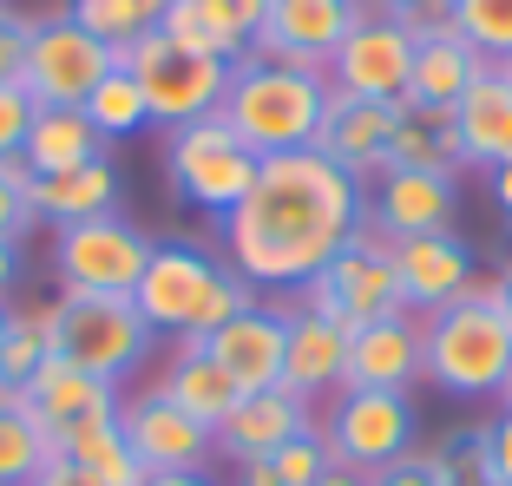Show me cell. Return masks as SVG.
<instances>
[{"instance_id": "6da1fadb", "label": "cell", "mask_w": 512, "mask_h": 486, "mask_svg": "<svg viewBox=\"0 0 512 486\" xmlns=\"http://www.w3.org/2000/svg\"><path fill=\"white\" fill-rule=\"evenodd\" d=\"M355 230H362V184L309 145L256 158V184L224 217V250L250 289H289L316 283Z\"/></svg>"}, {"instance_id": "7a4b0ae2", "label": "cell", "mask_w": 512, "mask_h": 486, "mask_svg": "<svg viewBox=\"0 0 512 486\" xmlns=\"http://www.w3.org/2000/svg\"><path fill=\"white\" fill-rule=\"evenodd\" d=\"M322 112H329V79L322 73H296V66L256 60V53L230 60V86H224L217 119H224L256 158L309 152L316 132H322Z\"/></svg>"}, {"instance_id": "3957f363", "label": "cell", "mask_w": 512, "mask_h": 486, "mask_svg": "<svg viewBox=\"0 0 512 486\" xmlns=\"http://www.w3.org/2000/svg\"><path fill=\"white\" fill-rule=\"evenodd\" d=\"M421 375L447 395H499L512 375V329L499 316V283L473 276L467 296H453L447 309L421 322Z\"/></svg>"}, {"instance_id": "277c9868", "label": "cell", "mask_w": 512, "mask_h": 486, "mask_svg": "<svg viewBox=\"0 0 512 486\" xmlns=\"http://www.w3.org/2000/svg\"><path fill=\"white\" fill-rule=\"evenodd\" d=\"M138 316L151 329H178V335H211L224 322H237L243 309H256V289L237 270L197 250V243H151V263L138 276Z\"/></svg>"}, {"instance_id": "5b68a950", "label": "cell", "mask_w": 512, "mask_h": 486, "mask_svg": "<svg viewBox=\"0 0 512 486\" xmlns=\"http://www.w3.org/2000/svg\"><path fill=\"white\" fill-rule=\"evenodd\" d=\"M401 309L407 303H401V276H394V243L368 224L335 250L316 283H302V316L335 322L342 335L368 329V322H388Z\"/></svg>"}, {"instance_id": "8992f818", "label": "cell", "mask_w": 512, "mask_h": 486, "mask_svg": "<svg viewBox=\"0 0 512 486\" xmlns=\"http://www.w3.org/2000/svg\"><path fill=\"white\" fill-rule=\"evenodd\" d=\"M119 66L138 79L151 106V125H191V119H211L224 106V86H230V60H204V53H184L178 40H165V27L138 33L132 46L119 53Z\"/></svg>"}, {"instance_id": "52a82bcc", "label": "cell", "mask_w": 512, "mask_h": 486, "mask_svg": "<svg viewBox=\"0 0 512 486\" xmlns=\"http://www.w3.org/2000/svg\"><path fill=\"white\" fill-rule=\"evenodd\" d=\"M165 178H171V191H178V204L211 211V217H230L243 204V191L256 184V152L211 112V119H191V125L171 132Z\"/></svg>"}, {"instance_id": "ba28073f", "label": "cell", "mask_w": 512, "mask_h": 486, "mask_svg": "<svg viewBox=\"0 0 512 486\" xmlns=\"http://www.w3.org/2000/svg\"><path fill=\"white\" fill-rule=\"evenodd\" d=\"M151 349V322L132 296H60L53 303V355H66L86 375H132Z\"/></svg>"}, {"instance_id": "9c48e42d", "label": "cell", "mask_w": 512, "mask_h": 486, "mask_svg": "<svg viewBox=\"0 0 512 486\" xmlns=\"http://www.w3.org/2000/svg\"><path fill=\"white\" fill-rule=\"evenodd\" d=\"M151 263V237L125 217H86L53 237L60 296H138V276Z\"/></svg>"}, {"instance_id": "30bf717a", "label": "cell", "mask_w": 512, "mask_h": 486, "mask_svg": "<svg viewBox=\"0 0 512 486\" xmlns=\"http://www.w3.org/2000/svg\"><path fill=\"white\" fill-rule=\"evenodd\" d=\"M112 66H119V53L99 46L79 20L46 14V20H33L27 66H20V92H27L33 106H86Z\"/></svg>"}, {"instance_id": "8fae6325", "label": "cell", "mask_w": 512, "mask_h": 486, "mask_svg": "<svg viewBox=\"0 0 512 486\" xmlns=\"http://www.w3.org/2000/svg\"><path fill=\"white\" fill-rule=\"evenodd\" d=\"M322 441L329 460L348 473H381L401 454H414V408L394 388H362V395H342L322 421Z\"/></svg>"}, {"instance_id": "7c38bea8", "label": "cell", "mask_w": 512, "mask_h": 486, "mask_svg": "<svg viewBox=\"0 0 512 486\" xmlns=\"http://www.w3.org/2000/svg\"><path fill=\"white\" fill-rule=\"evenodd\" d=\"M407 73H414V27L394 20V14H362L348 27V40L335 46V60H329V92L401 106Z\"/></svg>"}, {"instance_id": "4fadbf2b", "label": "cell", "mask_w": 512, "mask_h": 486, "mask_svg": "<svg viewBox=\"0 0 512 486\" xmlns=\"http://www.w3.org/2000/svg\"><path fill=\"white\" fill-rule=\"evenodd\" d=\"M362 0H270V14L256 27L250 53L276 66H296V73H322L329 79L335 46L348 40V27L362 20Z\"/></svg>"}, {"instance_id": "5bb4252c", "label": "cell", "mask_w": 512, "mask_h": 486, "mask_svg": "<svg viewBox=\"0 0 512 486\" xmlns=\"http://www.w3.org/2000/svg\"><path fill=\"white\" fill-rule=\"evenodd\" d=\"M486 53H473L460 33H453V20L440 14V20H421L414 27V73H407V99L401 106H414V112H434V119H447L460 99H467V86L486 73Z\"/></svg>"}, {"instance_id": "9a60e30c", "label": "cell", "mask_w": 512, "mask_h": 486, "mask_svg": "<svg viewBox=\"0 0 512 486\" xmlns=\"http://www.w3.org/2000/svg\"><path fill=\"white\" fill-rule=\"evenodd\" d=\"M191 342H204V355L237 381L243 395L283 388V349H289V316L283 309L256 303V309H243L237 322H224V329H211V335H191Z\"/></svg>"}, {"instance_id": "2e32d148", "label": "cell", "mask_w": 512, "mask_h": 486, "mask_svg": "<svg viewBox=\"0 0 512 486\" xmlns=\"http://www.w3.org/2000/svg\"><path fill=\"white\" fill-rule=\"evenodd\" d=\"M119 427H125V441H132V454L145 460V473H197L204 454H211V427H197L158 388L119 401Z\"/></svg>"}, {"instance_id": "e0dca14e", "label": "cell", "mask_w": 512, "mask_h": 486, "mask_svg": "<svg viewBox=\"0 0 512 486\" xmlns=\"http://www.w3.org/2000/svg\"><path fill=\"white\" fill-rule=\"evenodd\" d=\"M453 171H388L375 178V198H368V230H381L388 243L427 237V230H453Z\"/></svg>"}, {"instance_id": "ac0fdd59", "label": "cell", "mask_w": 512, "mask_h": 486, "mask_svg": "<svg viewBox=\"0 0 512 486\" xmlns=\"http://www.w3.org/2000/svg\"><path fill=\"white\" fill-rule=\"evenodd\" d=\"M401 106H381V99H348V92H329V112H322V132H316V152L329 165H342L348 178H381L388 171V138Z\"/></svg>"}, {"instance_id": "d6986e66", "label": "cell", "mask_w": 512, "mask_h": 486, "mask_svg": "<svg viewBox=\"0 0 512 486\" xmlns=\"http://www.w3.org/2000/svg\"><path fill=\"white\" fill-rule=\"evenodd\" d=\"M394 276H401V303L407 316H434L453 296H467L473 283V250L453 230H427V237L394 243Z\"/></svg>"}, {"instance_id": "ffe728a7", "label": "cell", "mask_w": 512, "mask_h": 486, "mask_svg": "<svg viewBox=\"0 0 512 486\" xmlns=\"http://www.w3.org/2000/svg\"><path fill=\"white\" fill-rule=\"evenodd\" d=\"M414 375H421V322L407 316V309L348 335L342 395H362V388H394V395H407Z\"/></svg>"}, {"instance_id": "44dd1931", "label": "cell", "mask_w": 512, "mask_h": 486, "mask_svg": "<svg viewBox=\"0 0 512 486\" xmlns=\"http://www.w3.org/2000/svg\"><path fill=\"white\" fill-rule=\"evenodd\" d=\"M453 152L473 171H499L512 158V73L486 66L467 86V99L453 106Z\"/></svg>"}, {"instance_id": "7402d4cb", "label": "cell", "mask_w": 512, "mask_h": 486, "mask_svg": "<svg viewBox=\"0 0 512 486\" xmlns=\"http://www.w3.org/2000/svg\"><path fill=\"white\" fill-rule=\"evenodd\" d=\"M302 427H309V408H302L289 388H263V395H243L237 408H230V421L211 434V447L230 454L237 467H250V460H270L283 441H296Z\"/></svg>"}, {"instance_id": "603a6c76", "label": "cell", "mask_w": 512, "mask_h": 486, "mask_svg": "<svg viewBox=\"0 0 512 486\" xmlns=\"http://www.w3.org/2000/svg\"><path fill=\"white\" fill-rule=\"evenodd\" d=\"M20 395H27V414L46 427V434H60V427H73V421H92V414H119L112 381H106V375H86V368H73L66 355H46L40 375H33Z\"/></svg>"}, {"instance_id": "cb8c5ba5", "label": "cell", "mask_w": 512, "mask_h": 486, "mask_svg": "<svg viewBox=\"0 0 512 486\" xmlns=\"http://www.w3.org/2000/svg\"><path fill=\"white\" fill-rule=\"evenodd\" d=\"M158 395L178 401L197 427H211V434H217V427L230 421V408L243 401V388L211 362V355H204V342H191V335H184V349L171 355V368L158 375Z\"/></svg>"}, {"instance_id": "d4e9b609", "label": "cell", "mask_w": 512, "mask_h": 486, "mask_svg": "<svg viewBox=\"0 0 512 486\" xmlns=\"http://www.w3.org/2000/svg\"><path fill=\"white\" fill-rule=\"evenodd\" d=\"M20 158H27L33 178H60V171H79V165H92V158H106V138H99V125L79 106H40L33 125H27Z\"/></svg>"}, {"instance_id": "484cf974", "label": "cell", "mask_w": 512, "mask_h": 486, "mask_svg": "<svg viewBox=\"0 0 512 486\" xmlns=\"http://www.w3.org/2000/svg\"><path fill=\"white\" fill-rule=\"evenodd\" d=\"M53 454L73 460L79 473H92L99 486H145V460L132 454V441H125L119 414H92V421H73L53 434Z\"/></svg>"}, {"instance_id": "4316f807", "label": "cell", "mask_w": 512, "mask_h": 486, "mask_svg": "<svg viewBox=\"0 0 512 486\" xmlns=\"http://www.w3.org/2000/svg\"><path fill=\"white\" fill-rule=\"evenodd\" d=\"M342 362H348V335L322 316H289V349H283V388L309 408L316 395L342 388Z\"/></svg>"}, {"instance_id": "83f0119b", "label": "cell", "mask_w": 512, "mask_h": 486, "mask_svg": "<svg viewBox=\"0 0 512 486\" xmlns=\"http://www.w3.org/2000/svg\"><path fill=\"white\" fill-rule=\"evenodd\" d=\"M112 204H119L112 158H92V165L60 171V178H33V217H46L53 230L86 224V217H112Z\"/></svg>"}, {"instance_id": "f1b7e54d", "label": "cell", "mask_w": 512, "mask_h": 486, "mask_svg": "<svg viewBox=\"0 0 512 486\" xmlns=\"http://www.w3.org/2000/svg\"><path fill=\"white\" fill-rule=\"evenodd\" d=\"M158 27H165V40H178L184 53H204V60H243L250 53V33L217 0H171Z\"/></svg>"}, {"instance_id": "f546056e", "label": "cell", "mask_w": 512, "mask_h": 486, "mask_svg": "<svg viewBox=\"0 0 512 486\" xmlns=\"http://www.w3.org/2000/svg\"><path fill=\"white\" fill-rule=\"evenodd\" d=\"M79 112L99 125V138H132V132H145V125H151L145 92H138V79L125 73V66H112V73L99 79V92H92Z\"/></svg>"}, {"instance_id": "4dcf8cb0", "label": "cell", "mask_w": 512, "mask_h": 486, "mask_svg": "<svg viewBox=\"0 0 512 486\" xmlns=\"http://www.w3.org/2000/svg\"><path fill=\"white\" fill-rule=\"evenodd\" d=\"M53 460V434L27 408H0V486H27Z\"/></svg>"}, {"instance_id": "1f68e13d", "label": "cell", "mask_w": 512, "mask_h": 486, "mask_svg": "<svg viewBox=\"0 0 512 486\" xmlns=\"http://www.w3.org/2000/svg\"><path fill=\"white\" fill-rule=\"evenodd\" d=\"M66 20H79V27L99 46H112V53H125L138 33L158 27V14H151L145 0H66Z\"/></svg>"}, {"instance_id": "d6a6232c", "label": "cell", "mask_w": 512, "mask_h": 486, "mask_svg": "<svg viewBox=\"0 0 512 486\" xmlns=\"http://www.w3.org/2000/svg\"><path fill=\"white\" fill-rule=\"evenodd\" d=\"M447 20L453 33L473 46V53H486V60H512V0H447Z\"/></svg>"}, {"instance_id": "836d02e7", "label": "cell", "mask_w": 512, "mask_h": 486, "mask_svg": "<svg viewBox=\"0 0 512 486\" xmlns=\"http://www.w3.org/2000/svg\"><path fill=\"white\" fill-rule=\"evenodd\" d=\"M40 224L33 217V171L27 158H0V243H20Z\"/></svg>"}, {"instance_id": "e575fe53", "label": "cell", "mask_w": 512, "mask_h": 486, "mask_svg": "<svg viewBox=\"0 0 512 486\" xmlns=\"http://www.w3.org/2000/svg\"><path fill=\"white\" fill-rule=\"evenodd\" d=\"M270 467L283 473V486H316L322 473L335 467V460H329V441H322V427H302L296 441H283L270 454Z\"/></svg>"}, {"instance_id": "d590c367", "label": "cell", "mask_w": 512, "mask_h": 486, "mask_svg": "<svg viewBox=\"0 0 512 486\" xmlns=\"http://www.w3.org/2000/svg\"><path fill=\"white\" fill-rule=\"evenodd\" d=\"M27 40H33V20L0 7V86H20V66H27Z\"/></svg>"}, {"instance_id": "8d00e7d4", "label": "cell", "mask_w": 512, "mask_h": 486, "mask_svg": "<svg viewBox=\"0 0 512 486\" xmlns=\"http://www.w3.org/2000/svg\"><path fill=\"white\" fill-rule=\"evenodd\" d=\"M33 99L20 86H0V158H20V145H27V125H33Z\"/></svg>"}, {"instance_id": "74e56055", "label": "cell", "mask_w": 512, "mask_h": 486, "mask_svg": "<svg viewBox=\"0 0 512 486\" xmlns=\"http://www.w3.org/2000/svg\"><path fill=\"white\" fill-rule=\"evenodd\" d=\"M368 486H440V454H401L394 467L368 473Z\"/></svg>"}, {"instance_id": "f35d334b", "label": "cell", "mask_w": 512, "mask_h": 486, "mask_svg": "<svg viewBox=\"0 0 512 486\" xmlns=\"http://www.w3.org/2000/svg\"><path fill=\"white\" fill-rule=\"evenodd\" d=\"M480 447H486V467H493V486H512V408L480 434Z\"/></svg>"}, {"instance_id": "ab89813d", "label": "cell", "mask_w": 512, "mask_h": 486, "mask_svg": "<svg viewBox=\"0 0 512 486\" xmlns=\"http://www.w3.org/2000/svg\"><path fill=\"white\" fill-rule=\"evenodd\" d=\"M27 486H99V480H92V473H79L73 460H60V454H53V460H46V467L33 473Z\"/></svg>"}, {"instance_id": "60d3db41", "label": "cell", "mask_w": 512, "mask_h": 486, "mask_svg": "<svg viewBox=\"0 0 512 486\" xmlns=\"http://www.w3.org/2000/svg\"><path fill=\"white\" fill-rule=\"evenodd\" d=\"M381 14L407 20V27H421V20H440V14H447V0H381Z\"/></svg>"}, {"instance_id": "b9f144b4", "label": "cell", "mask_w": 512, "mask_h": 486, "mask_svg": "<svg viewBox=\"0 0 512 486\" xmlns=\"http://www.w3.org/2000/svg\"><path fill=\"white\" fill-rule=\"evenodd\" d=\"M217 7H224V14L237 20L250 40H256V27H263V14H270V0H217Z\"/></svg>"}, {"instance_id": "7bdbcfd3", "label": "cell", "mask_w": 512, "mask_h": 486, "mask_svg": "<svg viewBox=\"0 0 512 486\" xmlns=\"http://www.w3.org/2000/svg\"><path fill=\"white\" fill-rule=\"evenodd\" d=\"M486 184H493V204H499V211L512 217V158H506L499 171H486Z\"/></svg>"}, {"instance_id": "ee69618b", "label": "cell", "mask_w": 512, "mask_h": 486, "mask_svg": "<svg viewBox=\"0 0 512 486\" xmlns=\"http://www.w3.org/2000/svg\"><path fill=\"white\" fill-rule=\"evenodd\" d=\"M237 486H283V473H276L270 460H250V467L237 473Z\"/></svg>"}, {"instance_id": "f6af8a7d", "label": "cell", "mask_w": 512, "mask_h": 486, "mask_svg": "<svg viewBox=\"0 0 512 486\" xmlns=\"http://www.w3.org/2000/svg\"><path fill=\"white\" fill-rule=\"evenodd\" d=\"M14 276H20V243H0V296L14 289Z\"/></svg>"}, {"instance_id": "bcb514c9", "label": "cell", "mask_w": 512, "mask_h": 486, "mask_svg": "<svg viewBox=\"0 0 512 486\" xmlns=\"http://www.w3.org/2000/svg\"><path fill=\"white\" fill-rule=\"evenodd\" d=\"M145 486H211V480H204V467H197V473H151Z\"/></svg>"}, {"instance_id": "7dc6e473", "label": "cell", "mask_w": 512, "mask_h": 486, "mask_svg": "<svg viewBox=\"0 0 512 486\" xmlns=\"http://www.w3.org/2000/svg\"><path fill=\"white\" fill-rule=\"evenodd\" d=\"M493 283H499V316H506V329H512V263L493 276Z\"/></svg>"}, {"instance_id": "c3c4849f", "label": "cell", "mask_w": 512, "mask_h": 486, "mask_svg": "<svg viewBox=\"0 0 512 486\" xmlns=\"http://www.w3.org/2000/svg\"><path fill=\"white\" fill-rule=\"evenodd\" d=\"M316 486H368V473H348V467H329Z\"/></svg>"}, {"instance_id": "681fc988", "label": "cell", "mask_w": 512, "mask_h": 486, "mask_svg": "<svg viewBox=\"0 0 512 486\" xmlns=\"http://www.w3.org/2000/svg\"><path fill=\"white\" fill-rule=\"evenodd\" d=\"M145 7H151V14H158V20H165V7H171V0H145Z\"/></svg>"}, {"instance_id": "f907efd6", "label": "cell", "mask_w": 512, "mask_h": 486, "mask_svg": "<svg viewBox=\"0 0 512 486\" xmlns=\"http://www.w3.org/2000/svg\"><path fill=\"white\" fill-rule=\"evenodd\" d=\"M7 329H14V316H7V309H0V342H7Z\"/></svg>"}, {"instance_id": "816d5d0a", "label": "cell", "mask_w": 512, "mask_h": 486, "mask_svg": "<svg viewBox=\"0 0 512 486\" xmlns=\"http://www.w3.org/2000/svg\"><path fill=\"white\" fill-rule=\"evenodd\" d=\"M499 401H506V408H512V375H506V388H499Z\"/></svg>"}, {"instance_id": "f5cc1de1", "label": "cell", "mask_w": 512, "mask_h": 486, "mask_svg": "<svg viewBox=\"0 0 512 486\" xmlns=\"http://www.w3.org/2000/svg\"><path fill=\"white\" fill-rule=\"evenodd\" d=\"M499 66H506V73H512V60H499Z\"/></svg>"}]
</instances>
